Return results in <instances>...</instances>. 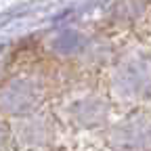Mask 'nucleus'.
<instances>
[{
	"instance_id": "obj_7",
	"label": "nucleus",
	"mask_w": 151,
	"mask_h": 151,
	"mask_svg": "<svg viewBox=\"0 0 151 151\" xmlns=\"http://www.w3.org/2000/svg\"><path fill=\"white\" fill-rule=\"evenodd\" d=\"M71 151H109V149L103 145V147H99V149H97V147H80V149H71Z\"/></svg>"
},
{
	"instance_id": "obj_3",
	"label": "nucleus",
	"mask_w": 151,
	"mask_h": 151,
	"mask_svg": "<svg viewBox=\"0 0 151 151\" xmlns=\"http://www.w3.org/2000/svg\"><path fill=\"white\" fill-rule=\"evenodd\" d=\"M52 86L55 80L42 65L13 69V73L4 76L0 90L2 120H17L48 109L57 94Z\"/></svg>"
},
{
	"instance_id": "obj_1",
	"label": "nucleus",
	"mask_w": 151,
	"mask_h": 151,
	"mask_svg": "<svg viewBox=\"0 0 151 151\" xmlns=\"http://www.w3.org/2000/svg\"><path fill=\"white\" fill-rule=\"evenodd\" d=\"M101 86L118 109L128 111L151 103V48L139 36L120 44L101 76Z\"/></svg>"
},
{
	"instance_id": "obj_4",
	"label": "nucleus",
	"mask_w": 151,
	"mask_h": 151,
	"mask_svg": "<svg viewBox=\"0 0 151 151\" xmlns=\"http://www.w3.org/2000/svg\"><path fill=\"white\" fill-rule=\"evenodd\" d=\"M59 126L52 107L34 116L2 120V151H50Z\"/></svg>"
},
{
	"instance_id": "obj_6",
	"label": "nucleus",
	"mask_w": 151,
	"mask_h": 151,
	"mask_svg": "<svg viewBox=\"0 0 151 151\" xmlns=\"http://www.w3.org/2000/svg\"><path fill=\"white\" fill-rule=\"evenodd\" d=\"M151 9L149 0H111L107 21L116 29H134Z\"/></svg>"
},
{
	"instance_id": "obj_2",
	"label": "nucleus",
	"mask_w": 151,
	"mask_h": 151,
	"mask_svg": "<svg viewBox=\"0 0 151 151\" xmlns=\"http://www.w3.org/2000/svg\"><path fill=\"white\" fill-rule=\"evenodd\" d=\"M52 111L59 124L71 132L103 134L116 120V103L101 86V82H76L57 90Z\"/></svg>"
},
{
	"instance_id": "obj_5",
	"label": "nucleus",
	"mask_w": 151,
	"mask_h": 151,
	"mask_svg": "<svg viewBox=\"0 0 151 151\" xmlns=\"http://www.w3.org/2000/svg\"><path fill=\"white\" fill-rule=\"evenodd\" d=\"M101 141L109 151H151V109L122 111L101 134Z\"/></svg>"
},
{
	"instance_id": "obj_8",
	"label": "nucleus",
	"mask_w": 151,
	"mask_h": 151,
	"mask_svg": "<svg viewBox=\"0 0 151 151\" xmlns=\"http://www.w3.org/2000/svg\"><path fill=\"white\" fill-rule=\"evenodd\" d=\"M149 2H151V0H149Z\"/></svg>"
}]
</instances>
